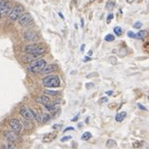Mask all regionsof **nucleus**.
<instances>
[{"label":"nucleus","mask_w":149,"mask_h":149,"mask_svg":"<svg viewBox=\"0 0 149 149\" xmlns=\"http://www.w3.org/2000/svg\"><path fill=\"white\" fill-rule=\"evenodd\" d=\"M101 103H103V102H108V98L106 97H104V98H102V99H101V101H100Z\"/></svg>","instance_id":"nucleus-35"},{"label":"nucleus","mask_w":149,"mask_h":149,"mask_svg":"<svg viewBox=\"0 0 149 149\" xmlns=\"http://www.w3.org/2000/svg\"><path fill=\"white\" fill-rule=\"evenodd\" d=\"M127 2H128V3H133V2H134V0H127Z\"/></svg>","instance_id":"nucleus-40"},{"label":"nucleus","mask_w":149,"mask_h":149,"mask_svg":"<svg viewBox=\"0 0 149 149\" xmlns=\"http://www.w3.org/2000/svg\"><path fill=\"white\" fill-rule=\"evenodd\" d=\"M43 84L45 85L46 87H59L60 85V79L55 74H49V76H47L43 79Z\"/></svg>","instance_id":"nucleus-2"},{"label":"nucleus","mask_w":149,"mask_h":149,"mask_svg":"<svg viewBox=\"0 0 149 149\" xmlns=\"http://www.w3.org/2000/svg\"><path fill=\"white\" fill-rule=\"evenodd\" d=\"M142 22H140V21H137V22L134 24V28H137V29H140V28H142Z\"/></svg>","instance_id":"nucleus-26"},{"label":"nucleus","mask_w":149,"mask_h":149,"mask_svg":"<svg viewBox=\"0 0 149 149\" xmlns=\"http://www.w3.org/2000/svg\"><path fill=\"white\" fill-rule=\"evenodd\" d=\"M10 126L15 133H20L21 131V126H22V125H21L20 120L14 118L10 120Z\"/></svg>","instance_id":"nucleus-8"},{"label":"nucleus","mask_w":149,"mask_h":149,"mask_svg":"<svg viewBox=\"0 0 149 149\" xmlns=\"http://www.w3.org/2000/svg\"><path fill=\"white\" fill-rule=\"evenodd\" d=\"M146 36H147V31H146V30H142V31L137 32V35H135V38H137V40H143Z\"/></svg>","instance_id":"nucleus-16"},{"label":"nucleus","mask_w":149,"mask_h":149,"mask_svg":"<svg viewBox=\"0 0 149 149\" xmlns=\"http://www.w3.org/2000/svg\"><path fill=\"white\" fill-rule=\"evenodd\" d=\"M110 61H111V62H112V64H113V65H115V64H116V58L114 57V56L110 57Z\"/></svg>","instance_id":"nucleus-33"},{"label":"nucleus","mask_w":149,"mask_h":149,"mask_svg":"<svg viewBox=\"0 0 149 149\" xmlns=\"http://www.w3.org/2000/svg\"><path fill=\"white\" fill-rule=\"evenodd\" d=\"M57 69V65L56 64H49V66L46 65V67L42 70V73L44 74H50L52 73V72H54L55 70Z\"/></svg>","instance_id":"nucleus-13"},{"label":"nucleus","mask_w":149,"mask_h":149,"mask_svg":"<svg viewBox=\"0 0 149 149\" xmlns=\"http://www.w3.org/2000/svg\"><path fill=\"white\" fill-rule=\"evenodd\" d=\"M143 143H144L143 142H135L133 143V147L134 148H140L143 145Z\"/></svg>","instance_id":"nucleus-24"},{"label":"nucleus","mask_w":149,"mask_h":149,"mask_svg":"<svg viewBox=\"0 0 149 149\" xmlns=\"http://www.w3.org/2000/svg\"><path fill=\"white\" fill-rule=\"evenodd\" d=\"M4 3V1L3 0H0V8H1V6H2V4Z\"/></svg>","instance_id":"nucleus-38"},{"label":"nucleus","mask_w":149,"mask_h":149,"mask_svg":"<svg viewBox=\"0 0 149 149\" xmlns=\"http://www.w3.org/2000/svg\"><path fill=\"white\" fill-rule=\"evenodd\" d=\"M106 147H108V148H111V147H114L115 146V142H114L113 140H108V142H106Z\"/></svg>","instance_id":"nucleus-23"},{"label":"nucleus","mask_w":149,"mask_h":149,"mask_svg":"<svg viewBox=\"0 0 149 149\" xmlns=\"http://www.w3.org/2000/svg\"><path fill=\"white\" fill-rule=\"evenodd\" d=\"M105 41H106V42H112V41H114V36L111 35V34H108V35H106L105 37Z\"/></svg>","instance_id":"nucleus-25"},{"label":"nucleus","mask_w":149,"mask_h":149,"mask_svg":"<svg viewBox=\"0 0 149 149\" xmlns=\"http://www.w3.org/2000/svg\"><path fill=\"white\" fill-rule=\"evenodd\" d=\"M50 118H51V116H50L49 113H45L44 115L42 116V121L46 123V122H47V121L50 120Z\"/></svg>","instance_id":"nucleus-21"},{"label":"nucleus","mask_w":149,"mask_h":149,"mask_svg":"<svg viewBox=\"0 0 149 149\" xmlns=\"http://www.w3.org/2000/svg\"><path fill=\"white\" fill-rule=\"evenodd\" d=\"M15 146H16V145L14 144V142H9V143H8V144L6 145V147H7V148H14Z\"/></svg>","instance_id":"nucleus-30"},{"label":"nucleus","mask_w":149,"mask_h":149,"mask_svg":"<svg viewBox=\"0 0 149 149\" xmlns=\"http://www.w3.org/2000/svg\"><path fill=\"white\" fill-rule=\"evenodd\" d=\"M114 6H115V2L112 1V0H110V1L106 2V10H112Z\"/></svg>","instance_id":"nucleus-18"},{"label":"nucleus","mask_w":149,"mask_h":149,"mask_svg":"<svg viewBox=\"0 0 149 149\" xmlns=\"http://www.w3.org/2000/svg\"><path fill=\"white\" fill-rule=\"evenodd\" d=\"M18 21L21 26H28L33 22V18L29 13H25L18 18Z\"/></svg>","instance_id":"nucleus-5"},{"label":"nucleus","mask_w":149,"mask_h":149,"mask_svg":"<svg viewBox=\"0 0 149 149\" xmlns=\"http://www.w3.org/2000/svg\"><path fill=\"white\" fill-rule=\"evenodd\" d=\"M44 94H46V95H49V96H57L58 95V92L56 91H53V90H45L44 91Z\"/></svg>","instance_id":"nucleus-20"},{"label":"nucleus","mask_w":149,"mask_h":149,"mask_svg":"<svg viewBox=\"0 0 149 149\" xmlns=\"http://www.w3.org/2000/svg\"><path fill=\"white\" fill-rule=\"evenodd\" d=\"M78 117H79V114H78V115H77L76 117H74V118L72 119V121H73V122H74V121H77V120H78Z\"/></svg>","instance_id":"nucleus-36"},{"label":"nucleus","mask_w":149,"mask_h":149,"mask_svg":"<svg viewBox=\"0 0 149 149\" xmlns=\"http://www.w3.org/2000/svg\"><path fill=\"white\" fill-rule=\"evenodd\" d=\"M24 52L25 53H45L46 52V49L43 47L41 45L38 44H32L27 45L24 47Z\"/></svg>","instance_id":"nucleus-4"},{"label":"nucleus","mask_w":149,"mask_h":149,"mask_svg":"<svg viewBox=\"0 0 149 149\" xmlns=\"http://www.w3.org/2000/svg\"><path fill=\"white\" fill-rule=\"evenodd\" d=\"M137 106H138V108H140V110H147V108H146L144 106L140 105V104H138V105H137Z\"/></svg>","instance_id":"nucleus-31"},{"label":"nucleus","mask_w":149,"mask_h":149,"mask_svg":"<svg viewBox=\"0 0 149 149\" xmlns=\"http://www.w3.org/2000/svg\"><path fill=\"white\" fill-rule=\"evenodd\" d=\"M70 130H72V131H74V128L73 127H69V128H66L65 130H64V132H67V131H70Z\"/></svg>","instance_id":"nucleus-34"},{"label":"nucleus","mask_w":149,"mask_h":149,"mask_svg":"<svg viewBox=\"0 0 149 149\" xmlns=\"http://www.w3.org/2000/svg\"><path fill=\"white\" fill-rule=\"evenodd\" d=\"M71 137H63L62 138H61V142H65V140H71Z\"/></svg>","instance_id":"nucleus-32"},{"label":"nucleus","mask_w":149,"mask_h":149,"mask_svg":"<svg viewBox=\"0 0 149 149\" xmlns=\"http://www.w3.org/2000/svg\"><path fill=\"white\" fill-rule=\"evenodd\" d=\"M81 51H83V50H84V45H81Z\"/></svg>","instance_id":"nucleus-39"},{"label":"nucleus","mask_w":149,"mask_h":149,"mask_svg":"<svg viewBox=\"0 0 149 149\" xmlns=\"http://www.w3.org/2000/svg\"><path fill=\"white\" fill-rule=\"evenodd\" d=\"M113 18V14H110V15H108V18H106V23H110L111 20Z\"/></svg>","instance_id":"nucleus-28"},{"label":"nucleus","mask_w":149,"mask_h":149,"mask_svg":"<svg viewBox=\"0 0 149 149\" xmlns=\"http://www.w3.org/2000/svg\"><path fill=\"white\" fill-rule=\"evenodd\" d=\"M60 126H59V125H54V127H53V128H54V129H56V128H59Z\"/></svg>","instance_id":"nucleus-41"},{"label":"nucleus","mask_w":149,"mask_h":149,"mask_svg":"<svg viewBox=\"0 0 149 149\" xmlns=\"http://www.w3.org/2000/svg\"><path fill=\"white\" fill-rule=\"evenodd\" d=\"M113 31H114V33H115V35L121 36V34H122V28L121 27H119V26H116V27H114Z\"/></svg>","instance_id":"nucleus-22"},{"label":"nucleus","mask_w":149,"mask_h":149,"mask_svg":"<svg viewBox=\"0 0 149 149\" xmlns=\"http://www.w3.org/2000/svg\"><path fill=\"white\" fill-rule=\"evenodd\" d=\"M47 65V62L45 61L44 59H38V60H34V61H31L29 62V65H28V71L30 73H40L42 72V70L46 67Z\"/></svg>","instance_id":"nucleus-1"},{"label":"nucleus","mask_w":149,"mask_h":149,"mask_svg":"<svg viewBox=\"0 0 149 149\" xmlns=\"http://www.w3.org/2000/svg\"><path fill=\"white\" fill-rule=\"evenodd\" d=\"M112 93H113L112 91H106V94H108V95H110V96L111 94H112Z\"/></svg>","instance_id":"nucleus-37"},{"label":"nucleus","mask_w":149,"mask_h":149,"mask_svg":"<svg viewBox=\"0 0 149 149\" xmlns=\"http://www.w3.org/2000/svg\"><path fill=\"white\" fill-rule=\"evenodd\" d=\"M43 55H44V53H27V54L23 56L22 60L26 63H29L31 61H34L40 57H42Z\"/></svg>","instance_id":"nucleus-7"},{"label":"nucleus","mask_w":149,"mask_h":149,"mask_svg":"<svg viewBox=\"0 0 149 149\" xmlns=\"http://www.w3.org/2000/svg\"><path fill=\"white\" fill-rule=\"evenodd\" d=\"M35 101L37 103H39V104H42V105H47V104H49L50 102V100H49V97H47V96H39V97H37Z\"/></svg>","instance_id":"nucleus-14"},{"label":"nucleus","mask_w":149,"mask_h":149,"mask_svg":"<svg viewBox=\"0 0 149 149\" xmlns=\"http://www.w3.org/2000/svg\"><path fill=\"white\" fill-rule=\"evenodd\" d=\"M20 113L24 119H27V120H34V116H33V113H32V110L26 108V106H21Z\"/></svg>","instance_id":"nucleus-6"},{"label":"nucleus","mask_w":149,"mask_h":149,"mask_svg":"<svg viewBox=\"0 0 149 149\" xmlns=\"http://www.w3.org/2000/svg\"><path fill=\"white\" fill-rule=\"evenodd\" d=\"M24 39L28 42H37L39 40L38 35L35 33V32H32V31H26L24 32Z\"/></svg>","instance_id":"nucleus-9"},{"label":"nucleus","mask_w":149,"mask_h":149,"mask_svg":"<svg viewBox=\"0 0 149 149\" xmlns=\"http://www.w3.org/2000/svg\"><path fill=\"white\" fill-rule=\"evenodd\" d=\"M32 113H33V116H34V119L38 122H41L42 121V115L39 111H37L35 110H32Z\"/></svg>","instance_id":"nucleus-17"},{"label":"nucleus","mask_w":149,"mask_h":149,"mask_svg":"<svg viewBox=\"0 0 149 149\" xmlns=\"http://www.w3.org/2000/svg\"><path fill=\"white\" fill-rule=\"evenodd\" d=\"M91 137H92V135H91V133L90 132H85L81 135V140H88Z\"/></svg>","instance_id":"nucleus-19"},{"label":"nucleus","mask_w":149,"mask_h":149,"mask_svg":"<svg viewBox=\"0 0 149 149\" xmlns=\"http://www.w3.org/2000/svg\"><path fill=\"white\" fill-rule=\"evenodd\" d=\"M57 137V133L55 132H52V133H49V134H47L44 135V137H43V142H52V140H54L55 138Z\"/></svg>","instance_id":"nucleus-12"},{"label":"nucleus","mask_w":149,"mask_h":149,"mask_svg":"<svg viewBox=\"0 0 149 149\" xmlns=\"http://www.w3.org/2000/svg\"><path fill=\"white\" fill-rule=\"evenodd\" d=\"M85 86H86V88H92V87H94V83H92V82H89V83H86L85 84Z\"/></svg>","instance_id":"nucleus-29"},{"label":"nucleus","mask_w":149,"mask_h":149,"mask_svg":"<svg viewBox=\"0 0 149 149\" xmlns=\"http://www.w3.org/2000/svg\"><path fill=\"white\" fill-rule=\"evenodd\" d=\"M126 115H127L126 111H122V112L117 113L115 115V120L117 122H122L125 118H126Z\"/></svg>","instance_id":"nucleus-15"},{"label":"nucleus","mask_w":149,"mask_h":149,"mask_svg":"<svg viewBox=\"0 0 149 149\" xmlns=\"http://www.w3.org/2000/svg\"><path fill=\"white\" fill-rule=\"evenodd\" d=\"M87 60H90V58L89 57H86V58H84L83 61H87Z\"/></svg>","instance_id":"nucleus-42"},{"label":"nucleus","mask_w":149,"mask_h":149,"mask_svg":"<svg viewBox=\"0 0 149 149\" xmlns=\"http://www.w3.org/2000/svg\"><path fill=\"white\" fill-rule=\"evenodd\" d=\"M5 137L7 138V140L8 142H17L18 140H20V137H18V135L16 134L15 132H5Z\"/></svg>","instance_id":"nucleus-11"},{"label":"nucleus","mask_w":149,"mask_h":149,"mask_svg":"<svg viewBox=\"0 0 149 149\" xmlns=\"http://www.w3.org/2000/svg\"><path fill=\"white\" fill-rule=\"evenodd\" d=\"M89 1H90V2H93V1H94V0H89Z\"/></svg>","instance_id":"nucleus-44"},{"label":"nucleus","mask_w":149,"mask_h":149,"mask_svg":"<svg viewBox=\"0 0 149 149\" xmlns=\"http://www.w3.org/2000/svg\"><path fill=\"white\" fill-rule=\"evenodd\" d=\"M127 35L130 37V38H135V34L134 33L133 31H128V33H127Z\"/></svg>","instance_id":"nucleus-27"},{"label":"nucleus","mask_w":149,"mask_h":149,"mask_svg":"<svg viewBox=\"0 0 149 149\" xmlns=\"http://www.w3.org/2000/svg\"><path fill=\"white\" fill-rule=\"evenodd\" d=\"M10 10H11V5L9 2H5L2 4L1 8H0V17L3 18L5 16L9 15L10 13Z\"/></svg>","instance_id":"nucleus-10"},{"label":"nucleus","mask_w":149,"mask_h":149,"mask_svg":"<svg viewBox=\"0 0 149 149\" xmlns=\"http://www.w3.org/2000/svg\"><path fill=\"white\" fill-rule=\"evenodd\" d=\"M59 16H60V18H64V17H63V15H62V14H61V13H59Z\"/></svg>","instance_id":"nucleus-43"},{"label":"nucleus","mask_w":149,"mask_h":149,"mask_svg":"<svg viewBox=\"0 0 149 149\" xmlns=\"http://www.w3.org/2000/svg\"><path fill=\"white\" fill-rule=\"evenodd\" d=\"M23 12H24V7L22 5H17V6L14 7V9L10 11L9 18L12 21L18 20V18L23 14Z\"/></svg>","instance_id":"nucleus-3"}]
</instances>
